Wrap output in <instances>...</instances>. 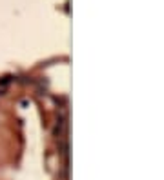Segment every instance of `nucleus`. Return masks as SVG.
Listing matches in <instances>:
<instances>
[{
	"instance_id": "obj_1",
	"label": "nucleus",
	"mask_w": 164,
	"mask_h": 180,
	"mask_svg": "<svg viewBox=\"0 0 164 180\" xmlns=\"http://www.w3.org/2000/svg\"><path fill=\"white\" fill-rule=\"evenodd\" d=\"M64 127H66V117L60 115L57 118V124H55V129H53V135L57 138H64Z\"/></svg>"
},
{
	"instance_id": "obj_2",
	"label": "nucleus",
	"mask_w": 164,
	"mask_h": 180,
	"mask_svg": "<svg viewBox=\"0 0 164 180\" xmlns=\"http://www.w3.org/2000/svg\"><path fill=\"white\" fill-rule=\"evenodd\" d=\"M11 80H13V77H4V78H0V86H7Z\"/></svg>"
}]
</instances>
